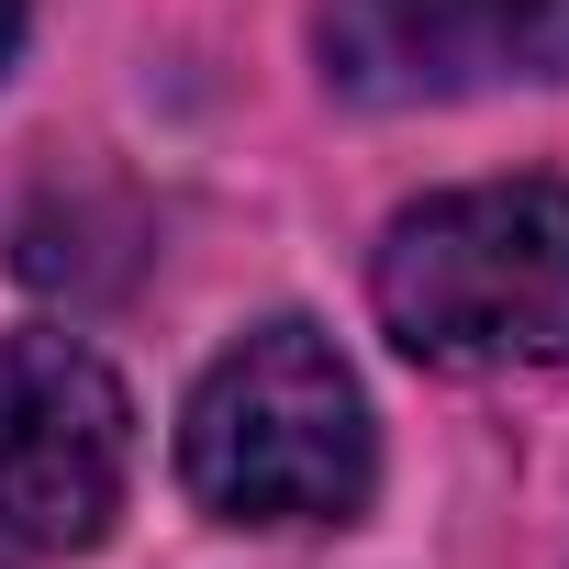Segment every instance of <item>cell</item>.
<instances>
[{
    "mask_svg": "<svg viewBox=\"0 0 569 569\" xmlns=\"http://www.w3.org/2000/svg\"><path fill=\"white\" fill-rule=\"evenodd\" d=\"M179 480L223 525H347V513H369L380 425H369V391L336 358V336L302 313L234 336L179 413Z\"/></svg>",
    "mask_w": 569,
    "mask_h": 569,
    "instance_id": "cell-1",
    "label": "cell"
},
{
    "mask_svg": "<svg viewBox=\"0 0 569 569\" xmlns=\"http://www.w3.org/2000/svg\"><path fill=\"white\" fill-rule=\"evenodd\" d=\"M369 302L425 369H569V190L480 179L391 212Z\"/></svg>",
    "mask_w": 569,
    "mask_h": 569,
    "instance_id": "cell-2",
    "label": "cell"
},
{
    "mask_svg": "<svg viewBox=\"0 0 569 569\" xmlns=\"http://www.w3.org/2000/svg\"><path fill=\"white\" fill-rule=\"evenodd\" d=\"M134 480V402L79 336H0V536L79 558Z\"/></svg>",
    "mask_w": 569,
    "mask_h": 569,
    "instance_id": "cell-3",
    "label": "cell"
},
{
    "mask_svg": "<svg viewBox=\"0 0 569 569\" xmlns=\"http://www.w3.org/2000/svg\"><path fill=\"white\" fill-rule=\"evenodd\" d=\"M313 46L347 101H458L491 79H569V0H325Z\"/></svg>",
    "mask_w": 569,
    "mask_h": 569,
    "instance_id": "cell-4",
    "label": "cell"
},
{
    "mask_svg": "<svg viewBox=\"0 0 569 569\" xmlns=\"http://www.w3.org/2000/svg\"><path fill=\"white\" fill-rule=\"evenodd\" d=\"M12 46H23V0H0V68H12Z\"/></svg>",
    "mask_w": 569,
    "mask_h": 569,
    "instance_id": "cell-5",
    "label": "cell"
}]
</instances>
